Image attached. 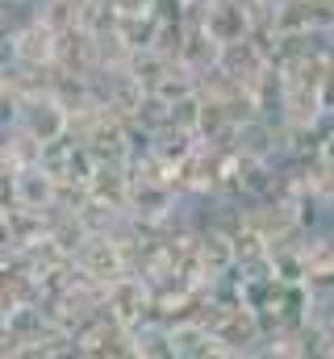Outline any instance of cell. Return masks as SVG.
I'll list each match as a JSON object with an SVG mask.
<instances>
[{
  "label": "cell",
  "instance_id": "cell-1",
  "mask_svg": "<svg viewBox=\"0 0 334 359\" xmlns=\"http://www.w3.org/2000/svg\"><path fill=\"white\" fill-rule=\"evenodd\" d=\"M113 4H117L121 17H138V13H155L159 0H113Z\"/></svg>",
  "mask_w": 334,
  "mask_h": 359
}]
</instances>
